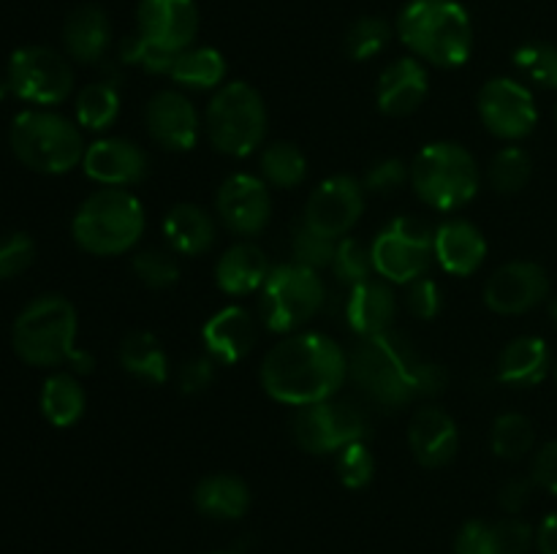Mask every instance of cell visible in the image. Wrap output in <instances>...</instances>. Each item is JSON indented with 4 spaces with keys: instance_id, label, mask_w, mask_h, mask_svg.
Masks as SVG:
<instances>
[{
    "instance_id": "6da1fadb",
    "label": "cell",
    "mask_w": 557,
    "mask_h": 554,
    "mask_svg": "<svg viewBox=\"0 0 557 554\" xmlns=\"http://www.w3.org/2000/svg\"><path fill=\"white\" fill-rule=\"evenodd\" d=\"M348 373V358L332 337L292 335L277 342L261 364V383L272 400L305 407L332 400Z\"/></svg>"
},
{
    "instance_id": "7a4b0ae2",
    "label": "cell",
    "mask_w": 557,
    "mask_h": 554,
    "mask_svg": "<svg viewBox=\"0 0 557 554\" xmlns=\"http://www.w3.org/2000/svg\"><path fill=\"white\" fill-rule=\"evenodd\" d=\"M354 380L379 405L403 407L417 396L438 394L446 383V373L433 362H424L411 342L397 331L362 337L348 356Z\"/></svg>"
},
{
    "instance_id": "3957f363",
    "label": "cell",
    "mask_w": 557,
    "mask_h": 554,
    "mask_svg": "<svg viewBox=\"0 0 557 554\" xmlns=\"http://www.w3.org/2000/svg\"><path fill=\"white\" fill-rule=\"evenodd\" d=\"M14 351L22 362L33 367H58L69 362L76 373H90L92 356L74 348L76 340V310L69 299L38 297L16 315L14 331Z\"/></svg>"
},
{
    "instance_id": "277c9868",
    "label": "cell",
    "mask_w": 557,
    "mask_h": 554,
    "mask_svg": "<svg viewBox=\"0 0 557 554\" xmlns=\"http://www.w3.org/2000/svg\"><path fill=\"white\" fill-rule=\"evenodd\" d=\"M397 36L419 60L455 68L471 58V16L457 0H411L397 16Z\"/></svg>"
},
{
    "instance_id": "5b68a950",
    "label": "cell",
    "mask_w": 557,
    "mask_h": 554,
    "mask_svg": "<svg viewBox=\"0 0 557 554\" xmlns=\"http://www.w3.org/2000/svg\"><path fill=\"white\" fill-rule=\"evenodd\" d=\"M145 231V210L128 190L107 188L82 201L71 234L92 255H120L134 248Z\"/></svg>"
},
{
    "instance_id": "8992f818",
    "label": "cell",
    "mask_w": 557,
    "mask_h": 554,
    "mask_svg": "<svg viewBox=\"0 0 557 554\" xmlns=\"http://www.w3.org/2000/svg\"><path fill=\"white\" fill-rule=\"evenodd\" d=\"M14 155L41 174H65L85 158L82 134L63 114L30 109L16 114L11 125Z\"/></svg>"
},
{
    "instance_id": "52a82bcc",
    "label": "cell",
    "mask_w": 557,
    "mask_h": 554,
    "mask_svg": "<svg viewBox=\"0 0 557 554\" xmlns=\"http://www.w3.org/2000/svg\"><path fill=\"white\" fill-rule=\"evenodd\" d=\"M411 182L419 199L433 210H460L476 196L479 168L466 147L455 141H435L413 161Z\"/></svg>"
},
{
    "instance_id": "ba28073f",
    "label": "cell",
    "mask_w": 557,
    "mask_h": 554,
    "mask_svg": "<svg viewBox=\"0 0 557 554\" xmlns=\"http://www.w3.org/2000/svg\"><path fill=\"white\" fill-rule=\"evenodd\" d=\"M205 128L218 152L245 158L264 141V98L248 81H228L218 87L205 114Z\"/></svg>"
},
{
    "instance_id": "9c48e42d",
    "label": "cell",
    "mask_w": 557,
    "mask_h": 554,
    "mask_svg": "<svg viewBox=\"0 0 557 554\" xmlns=\"http://www.w3.org/2000/svg\"><path fill=\"white\" fill-rule=\"evenodd\" d=\"M261 293V315L272 331H294L308 324L324 304L319 272L299 264L275 266Z\"/></svg>"
},
{
    "instance_id": "30bf717a",
    "label": "cell",
    "mask_w": 557,
    "mask_h": 554,
    "mask_svg": "<svg viewBox=\"0 0 557 554\" xmlns=\"http://www.w3.org/2000/svg\"><path fill=\"white\" fill-rule=\"evenodd\" d=\"M435 234L413 217H397L370 244L373 269L386 282H413L424 277L433 261Z\"/></svg>"
},
{
    "instance_id": "8fae6325",
    "label": "cell",
    "mask_w": 557,
    "mask_h": 554,
    "mask_svg": "<svg viewBox=\"0 0 557 554\" xmlns=\"http://www.w3.org/2000/svg\"><path fill=\"white\" fill-rule=\"evenodd\" d=\"M294 440L310 454H332L368 435V416L354 402H315L292 418Z\"/></svg>"
},
{
    "instance_id": "7c38bea8",
    "label": "cell",
    "mask_w": 557,
    "mask_h": 554,
    "mask_svg": "<svg viewBox=\"0 0 557 554\" xmlns=\"http://www.w3.org/2000/svg\"><path fill=\"white\" fill-rule=\"evenodd\" d=\"M11 92L22 101L52 106L69 98L74 87V71L69 60L49 47H22L9 60Z\"/></svg>"
},
{
    "instance_id": "4fadbf2b",
    "label": "cell",
    "mask_w": 557,
    "mask_h": 554,
    "mask_svg": "<svg viewBox=\"0 0 557 554\" xmlns=\"http://www.w3.org/2000/svg\"><path fill=\"white\" fill-rule=\"evenodd\" d=\"M479 114L490 134L500 139H522L536 128V103L531 90L515 79H493L479 92Z\"/></svg>"
},
{
    "instance_id": "5bb4252c",
    "label": "cell",
    "mask_w": 557,
    "mask_h": 554,
    "mask_svg": "<svg viewBox=\"0 0 557 554\" xmlns=\"http://www.w3.org/2000/svg\"><path fill=\"white\" fill-rule=\"evenodd\" d=\"M364 210V188L351 177H330L321 182L305 206V226L330 239H343Z\"/></svg>"
},
{
    "instance_id": "9a60e30c",
    "label": "cell",
    "mask_w": 557,
    "mask_h": 554,
    "mask_svg": "<svg viewBox=\"0 0 557 554\" xmlns=\"http://www.w3.org/2000/svg\"><path fill=\"white\" fill-rule=\"evenodd\" d=\"M549 293L547 272L533 261L500 266L484 286V302L498 315H520L542 304Z\"/></svg>"
},
{
    "instance_id": "2e32d148",
    "label": "cell",
    "mask_w": 557,
    "mask_h": 554,
    "mask_svg": "<svg viewBox=\"0 0 557 554\" xmlns=\"http://www.w3.org/2000/svg\"><path fill=\"white\" fill-rule=\"evenodd\" d=\"M139 36L166 52H183L199 33V9L194 0H141L136 11Z\"/></svg>"
},
{
    "instance_id": "e0dca14e",
    "label": "cell",
    "mask_w": 557,
    "mask_h": 554,
    "mask_svg": "<svg viewBox=\"0 0 557 554\" xmlns=\"http://www.w3.org/2000/svg\"><path fill=\"white\" fill-rule=\"evenodd\" d=\"M215 210L228 231L253 237V234L264 231V226L270 223V190H267V185L259 177L234 174L218 190Z\"/></svg>"
},
{
    "instance_id": "ac0fdd59",
    "label": "cell",
    "mask_w": 557,
    "mask_h": 554,
    "mask_svg": "<svg viewBox=\"0 0 557 554\" xmlns=\"http://www.w3.org/2000/svg\"><path fill=\"white\" fill-rule=\"evenodd\" d=\"M147 130L152 141L172 152H185L199 139V114L183 92H156L147 103Z\"/></svg>"
},
{
    "instance_id": "d6986e66",
    "label": "cell",
    "mask_w": 557,
    "mask_h": 554,
    "mask_svg": "<svg viewBox=\"0 0 557 554\" xmlns=\"http://www.w3.org/2000/svg\"><path fill=\"white\" fill-rule=\"evenodd\" d=\"M82 163H85L87 177L107 185V188L136 185L150 172L145 150L125 139H98L96 144L87 147Z\"/></svg>"
},
{
    "instance_id": "ffe728a7",
    "label": "cell",
    "mask_w": 557,
    "mask_h": 554,
    "mask_svg": "<svg viewBox=\"0 0 557 554\" xmlns=\"http://www.w3.org/2000/svg\"><path fill=\"white\" fill-rule=\"evenodd\" d=\"M428 90L430 81L424 65L413 58H400L381 71L375 98H379V109L384 114L406 117V114L417 112L422 106Z\"/></svg>"
},
{
    "instance_id": "44dd1931",
    "label": "cell",
    "mask_w": 557,
    "mask_h": 554,
    "mask_svg": "<svg viewBox=\"0 0 557 554\" xmlns=\"http://www.w3.org/2000/svg\"><path fill=\"white\" fill-rule=\"evenodd\" d=\"M408 443L413 456L424 467H444L455 459L460 435H457L455 418L441 407H422L411 418L408 429Z\"/></svg>"
},
{
    "instance_id": "7402d4cb",
    "label": "cell",
    "mask_w": 557,
    "mask_h": 554,
    "mask_svg": "<svg viewBox=\"0 0 557 554\" xmlns=\"http://www.w3.org/2000/svg\"><path fill=\"white\" fill-rule=\"evenodd\" d=\"M533 543L531 525L520 519L468 521L455 541L457 554H525Z\"/></svg>"
},
{
    "instance_id": "603a6c76",
    "label": "cell",
    "mask_w": 557,
    "mask_h": 554,
    "mask_svg": "<svg viewBox=\"0 0 557 554\" xmlns=\"http://www.w3.org/2000/svg\"><path fill=\"white\" fill-rule=\"evenodd\" d=\"M433 250L438 264L444 266L449 275L468 277L484 264L487 255V242H484L482 231L468 221H449L435 231Z\"/></svg>"
},
{
    "instance_id": "cb8c5ba5",
    "label": "cell",
    "mask_w": 557,
    "mask_h": 554,
    "mask_svg": "<svg viewBox=\"0 0 557 554\" xmlns=\"http://www.w3.org/2000/svg\"><path fill=\"white\" fill-rule=\"evenodd\" d=\"M395 293H392L386 280L368 277V280L357 282L348 291L346 320L359 337L381 335V331L389 329L392 318H395Z\"/></svg>"
},
{
    "instance_id": "d4e9b609",
    "label": "cell",
    "mask_w": 557,
    "mask_h": 554,
    "mask_svg": "<svg viewBox=\"0 0 557 554\" xmlns=\"http://www.w3.org/2000/svg\"><path fill=\"white\" fill-rule=\"evenodd\" d=\"M256 342V320L243 307H223L205 326V345L215 362L234 364L250 353Z\"/></svg>"
},
{
    "instance_id": "484cf974",
    "label": "cell",
    "mask_w": 557,
    "mask_h": 554,
    "mask_svg": "<svg viewBox=\"0 0 557 554\" xmlns=\"http://www.w3.org/2000/svg\"><path fill=\"white\" fill-rule=\"evenodd\" d=\"M112 41L109 16L98 5H79L69 14L63 27V43L69 58L79 63H98Z\"/></svg>"
},
{
    "instance_id": "4316f807",
    "label": "cell",
    "mask_w": 557,
    "mask_h": 554,
    "mask_svg": "<svg viewBox=\"0 0 557 554\" xmlns=\"http://www.w3.org/2000/svg\"><path fill=\"white\" fill-rule=\"evenodd\" d=\"M270 272L264 250L250 242H239L221 255L215 266V280L221 291L232 293V297H245V293L259 291Z\"/></svg>"
},
{
    "instance_id": "83f0119b",
    "label": "cell",
    "mask_w": 557,
    "mask_h": 554,
    "mask_svg": "<svg viewBox=\"0 0 557 554\" xmlns=\"http://www.w3.org/2000/svg\"><path fill=\"white\" fill-rule=\"evenodd\" d=\"M194 503L210 519L234 521L239 516H245V511H248L250 492L245 487V481H239L237 476L215 473V476H207L196 483Z\"/></svg>"
},
{
    "instance_id": "f1b7e54d",
    "label": "cell",
    "mask_w": 557,
    "mask_h": 554,
    "mask_svg": "<svg viewBox=\"0 0 557 554\" xmlns=\"http://www.w3.org/2000/svg\"><path fill=\"white\" fill-rule=\"evenodd\" d=\"M169 244L183 255H205L215 244V221L196 204H177L163 221Z\"/></svg>"
},
{
    "instance_id": "f546056e",
    "label": "cell",
    "mask_w": 557,
    "mask_h": 554,
    "mask_svg": "<svg viewBox=\"0 0 557 554\" xmlns=\"http://www.w3.org/2000/svg\"><path fill=\"white\" fill-rule=\"evenodd\" d=\"M549 369V348L542 337H517L504 348L498 362V378L509 386L542 383Z\"/></svg>"
},
{
    "instance_id": "4dcf8cb0",
    "label": "cell",
    "mask_w": 557,
    "mask_h": 554,
    "mask_svg": "<svg viewBox=\"0 0 557 554\" xmlns=\"http://www.w3.org/2000/svg\"><path fill=\"white\" fill-rule=\"evenodd\" d=\"M169 76L177 85L190 87V90H215V87H223L221 81L226 76V60L218 49L188 47L177 52Z\"/></svg>"
},
{
    "instance_id": "1f68e13d",
    "label": "cell",
    "mask_w": 557,
    "mask_h": 554,
    "mask_svg": "<svg viewBox=\"0 0 557 554\" xmlns=\"http://www.w3.org/2000/svg\"><path fill=\"white\" fill-rule=\"evenodd\" d=\"M120 364L125 373L134 378L145 380V383H163L169 378L166 353H163L161 342L150 331H136V335L125 337L120 345Z\"/></svg>"
},
{
    "instance_id": "d6a6232c",
    "label": "cell",
    "mask_w": 557,
    "mask_h": 554,
    "mask_svg": "<svg viewBox=\"0 0 557 554\" xmlns=\"http://www.w3.org/2000/svg\"><path fill=\"white\" fill-rule=\"evenodd\" d=\"M85 389L69 373H58L47 378L41 389V411L54 427H71L85 413Z\"/></svg>"
},
{
    "instance_id": "836d02e7",
    "label": "cell",
    "mask_w": 557,
    "mask_h": 554,
    "mask_svg": "<svg viewBox=\"0 0 557 554\" xmlns=\"http://www.w3.org/2000/svg\"><path fill=\"white\" fill-rule=\"evenodd\" d=\"M120 96L112 81H92L76 96V119L82 128L103 130L117 119Z\"/></svg>"
},
{
    "instance_id": "e575fe53",
    "label": "cell",
    "mask_w": 557,
    "mask_h": 554,
    "mask_svg": "<svg viewBox=\"0 0 557 554\" xmlns=\"http://www.w3.org/2000/svg\"><path fill=\"white\" fill-rule=\"evenodd\" d=\"M305 172H308V161L292 141H275L261 155V174L275 188H297L305 179Z\"/></svg>"
},
{
    "instance_id": "d590c367",
    "label": "cell",
    "mask_w": 557,
    "mask_h": 554,
    "mask_svg": "<svg viewBox=\"0 0 557 554\" xmlns=\"http://www.w3.org/2000/svg\"><path fill=\"white\" fill-rule=\"evenodd\" d=\"M533 424L520 413H504L493 424V451L504 459H520L533 449Z\"/></svg>"
},
{
    "instance_id": "8d00e7d4",
    "label": "cell",
    "mask_w": 557,
    "mask_h": 554,
    "mask_svg": "<svg viewBox=\"0 0 557 554\" xmlns=\"http://www.w3.org/2000/svg\"><path fill=\"white\" fill-rule=\"evenodd\" d=\"M533 172V163L528 158L525 150L520 147H506L490 163V185H493L498 193H517L528 185Z\"/></svg>"
},
{
    "instance_id": "74e56055",
    "label": "cell",
    "mask_w": 557,
    "mask_h": 554,
    "mask_svg": "<svg viewBox=\"0 0 557 554\" xmlns=\"http://www.w3.org/2000/svg\"><path fill=\"white\" fill-rule=\"evenodd\" d=\"M392 38L389 22L381 16H362L346 33V52L351 60H370L386 49Z\"/></svg>"
},
{
    "instance_id": "f35d334b",
    "label": "cell",
    "mask_w": 557,
    "mask_h": 554,
    "mask_svg": "<svg viewBox=\"0 0 557 554\" xmlns=\"http://www.w3.org/2000/svg\"><path fill=\"white\" fill-rule=\"evenodd\" d=\"M515 63L539 87H557V47L553 43H525L515 52Z\"/></svg>"
},
{
    "instance_id": "ab89813d",
    "label": "cell",
    "mask_w": 557,
    "mask_h": 554,
    "mask_svg": "<svg viewBox=\"0 0 557 554\" xmlns=\"http://www.w3.org/2000/svg\"><path fill=\"white\" fill-rule=\"evenodd\" d=\"M332 272L341 282H348V286H357V282L368 280L373 269V255L357 239H337L335 259H332Z\"/></svg>"
},
{
    "instance_id": "60d3db41",
    "label": "cell",
    "mask_w": 557,
    "mask_h": 554,
    "mask_svg": "<svg viewBox=\"0 0 557 554\" xmlns=\"http://www.w3.org/2000/svg\"><path fill=\"white\" fill-rule=\"evenodd\" d=\"M335 248H337V239L324 237V234L313 231V228L305 226V223L294 231L292 253H294V264L299 266H308V269H315V272H319L321 266H332Z\"/></svg>"
},
{
    "instance_id": "b9f144b4",
    "label": "cell",
    "mask_w": 557,
    "mask_h": 554,
    "mask_svg": "<svg viewBox=\"0 0 557 554\" xmlns=\"http://www.w3.org/2000/svg\"><path fill=\"white\" fill-rule=\"evenodd\" d=\"M373 473H375V459L362 440L348 443L346 449L337 451V476H341L343 487L348 489L368 487V483L373 481Z\"/></svg>"
},
{
    "instance_id": "7bdbcfd3",
    "label": "cell",
    "mask_w": 557,
    "mask_h": 554,
    "mask_svg": "<svg viewBox=\"0 0 557 554\" xmlns=\"http://www.w3.org/2000/svg\"><path fill=\"white\" fill-rule=\"evenodd\" d=\"M134 272L145 286L150 288H169L177 282L180 266L177 261L172 259V253L166 250H141V253L134 255Z\"/></svg>"
},
{
    "instance_id": "ee69618b",
    "label": "cell",
    "mask_w": 557,
    "mask_h": 554,
    "mask_svg": "<svg viewBox=\"0 0 557 554\" xmlns=\"http://www.w3.org/2000/svg\"><path fill=\"white\" fill-rule=\"evenodd\" d=\"M120 58H123V63L139 65V68L150 71V74L169 76L177 54L166 52V49H158L156 43H150L147 38H141L139 33H136V36L125 38L123 41V47H120Z\"/></svg>"
},
{
    "instance_id": "f6af8a7d",
    "label": "cell",
    "mask_w": 557,
    "mask_h": 554,
    "mask_svg": "<svg viewBox=\"0 0 557 554\" xmlns=\"http://www.w3.org/2000/svg\"><path fill=\"white\" fill-rule=\"evenodd\" d=\"M36 259V244L27 234L14 231L0 239V280L22 275Z\"/></svg>"
},
{
    "instance_id": "bcb514c9",
    "label": "cell",
    "mask_w": 557,
    "mask_h": 554,
    "mask_svg": "<svg viewBox=\"0 0 557 554\" xmlns=\"http://www.w3.org/2000/svg\"><path fill=\"white\" fill-rule=\"evenodd\" d=\"M406 179V163L397 161V158H386V161H379L368 174H364L362 188L370 190V193H395Z\"/></svg>"
},
{
    "instance_id": "7dc6e473",
    "label": "cell",
    "mask_w": 557,
    "mask_h": 554,
    "mask_svg": "<svg viewBox=\"0 0 557 554\" xmlns=\"http://www.w3.org/2000/svg\"><path fill=\"white\" fill-rule=\"evenodd\" d=\"M408 310H411L413 318L430 320L438 315L441 310V291L435 286V280L430 277H419V280L408 282V297H406Z\"/></svg>"
},
{
    "instance_id": "c3c4849f",
    "label": "cell",
    "mask_w": 557,
    "mask_h": 554,
    "mask_svg": "<svg viewBox=\"0 0 557 554\" xmlns=\"http://www.w3.org/2000/svg\"><path fill=\"white\" fill-rule=\"evenodd\" d=\"M177 380H180V389H183L185 394H199V391H205L207 386L215 380V358L212 356L190 358V362L183 364Z\"/></svg>"
},
{
    "instance_id": "681fc988",
    "label": "cell",
    "mask_w": 557,
    "mask_h": 554,
    "mask_svg": "<svg viewBox=\"0 0 557 554\" xmlns=\"http://www.w3.org/2000/svg\"><path fill=\"white\" fill-rule=\"evenodd\" d=\"M533 481L547 492L557 494V440L544 445L533 459Z\"/></svg>"
},
{
    "instance_id": "f907efd6",
    "label": "cell",
    "mask_w": 557,
    "mask_h": 554,
    "mask_svg": "<svg viewBox=\"0 0 557 554\" xmlns=\"http://www.w3.org/2000/svg\"><path fill=\"white\" fill-rule=\"evenodd\" d=\"M498 500L509 514H517V511L525 508V503L531 500V483H528L525 478H511V481L500 489Z\"/></svg>"
},
{
    "instance_id": "816d5d0a",
    "label": "cell",
    "mask_w": 557,
    "mask_h": 554,
    "mask_svg": "<svg viewBox=\"0 0 557 554\" xmlns=\"http://www.w3.org/2000/svg\"><path fill=\"white\" fill-rule=\"evenodd\" d=\"M536 541H539V549H542V554H557V511L542 521Z\"/></svg>"
},
{
    "instance_id": "f5cc1de1",
    "label": "cell",
    "mask_w": 557,
    "mask_h": 554,
    "mask_svg": "<svg viewBox=\"0 0 557 554\" xmlns=\"http://www.w3.org/2000/svg\"><path fill=\"white\" fill-rule=\"evenodd\" d=\"M11 87H9V79H3V76H0V101H3L5 98V92H9Z\"/></svg>"
},
{
    "instance_id": "db71d44e",
    "label": "cell",
    "mask_w": 557,
    "mask_h": 554,
    "mask_svg": "<svg viewBox=\"0 0 557 554\" xmlns=\"http://www.w3.org/2000/svg\"><path fill=\"white\" fill-rule=\"evenodd\" d=\"M549 315H553L555 324H557V297L553 299V304H549Z\"/></svg>"
},
{
    "instance_id": "11a10c76",
    "label": "cell",
    "mask_w": 557,
    "mask_h": 554,
    "mask_svg": "<svg viewBox=\"0 0 557 554\" xmlns=\"http://www.w3.org/2000/svg\"><path fill=\"white\" fill-rule=\"evenodd\" d=\"M212 554H234V552H212Z\"/></svg>"
},
{
    "instance_id": "9f6ffc18",
    "label": "cell",
    "mask_w": 557,
    "mask_h": 554,
    "mask_svg": "<svg viewBox=\"0 0 557 554\" xmlns=\"http://www.w3.org/2000/svg\"><path fill=\"white\" fill-rule=\"evenodd\" d=\"M555 378H557V369H555Z\"/></svg>"
}]
</instances>
